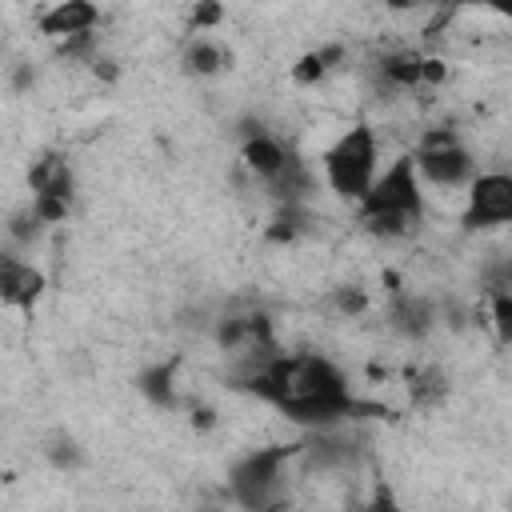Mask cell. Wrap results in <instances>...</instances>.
<instances>
[{"mask_svg":"<svg viewBox=\"0 0 512 512\" xmlns=\"http://www.w3.org/2000/svg\"><path fill=\"white\" fill-rule=\"evenodd\" d=\"M232 384L276 412H284L292 424L304 428H328L364 412H380L352 396L348 372L320 356V352H272V356H244Z\"/></svg>","mask_w":512,"mask_h":512,"instance_id":"6da1fadb","label":"cell"},{"mask_svg":"<svg viewBox=\"0 0 512 512\" xmlns=\"http://www.w3.org/2000/svg\"><path fill=\"white\" fill-rule=\"evenodd\" d=\"M376 172H380V144L372 124H352L324 148V180L340 200L360 204Z\"/></svg>","mask_w":512,"mask_h":512,"instance_id":"7a4b0ae2","label":"cell"},{"mask_svg":"<svg viewBox=\"0 0 512 512\" xmlns=\"http://www.w3.org/2000/svg\"><path fill=\"white\" fill-rule=\"evenodd\" d=\"M292 456H296V444H268V448L244 452L228 468V496L244 512H268L284 488V468Z\"/></svg>","mask_w":512,"mask_h":512,"instance_id":"3957f363","label":"cell"},{"mask_svg":"<svg viewBox=\"0 0 512 512\" xmlns=\"http://www.w3.org/2000/svg\"><path fill=\"white\" fill-rule=\"evenodd\" d=\"M360 216L372 212H396V216H424V188L416 180L412 156H396L384 172H376L372 188L364 192V200L356 204Z\"/></svg>","mask_w":512,"mask_h":512,"instance_id":"277c9868","label":"cell"},{"mask_svg":"<svg viewBox=\"0 0 512 512\" xmlns=\"http://www.w3.org/2000/svg\"><path fill=\"white\" fill-rule=\"evenodd\" d=\"M512 220V176L508 172H476V180L468 184V204L460 224L468 232H484V228H500Z\"/></svg>","mask_w":512,"mask_h":512,"instance_id":"5b68a950","label":"cell"},{"mask_svg":"<svg viewBox=\"0 0 512 512\" xmlns=\"http://www.w3.org/2000/svg\"><path fill=\"white\" fill-rule=\"evenodd\" d=\"M412 168H416V180L432 184V188H468L476 180V156L472 148L460 140V144H448V148H420L412 152Z\"/></svg>","mask_w":512,"mask_h":512,"instance_id":"8992f818","label":"cell"},{"mask_svg":"<svg viewBox=\"0 0 512 512\" xmlns=\"http://www.w3.org/2000/svg\"><path fill=\"white\" fill-rule=\"evenodd\" d=\"M44 272L12 252H0V304L8 308H20V312H32L44 296Z\"/></svg>","mask_w":512,"mask_h":512,"instance_id":"52a82bcc","label":"cell"},{"mask_svg":"<svg viewBox=\"0 0 512 512\" xmlns=\"http://www.w3.org/2000/svg\"><path fill=\"white\" fill-rule=\"evenodd\" d=\"M100 24V8L88 4V0H60L52 8L40 12L36 28L52 40H68V36H80V32H96Z\"/></svg>","mask_w":512,"mask_h":512,"instance_id":"ba28073f","label":"cell"},{"mask_svg":"<svg viewBox=\"0 0 512 512\" xmlns=\"http://www.w3.org/2000/svg\"><path fill=\"white\" fill-rule=\"evenodd\" d=\"M388 328L400 332L404 340H424L436 328V308L428 296H412V292H396L388 304Z\"/></svg>","mask_w":512,"mask_h":512,"instance_id":"9c48e42d","label":"cell"},{"mask_svg":"<svg viewBox=\"0 0 512 512\" xmlns=\"http://www.w3.org/2000/svg\"><path fill=\"white\" fill-rule=\"evenodd\" d=\"M420 52L416 48H392L376 60V80H380V92H416L420 88Z\"/></svg>","mask_w":512,"mask_h":512,"instance_id":"30bf717a","label":"cell"},{"mask_svg":"<svg viewBox=\"0 0 512 512\" xmlns=\"http://www.w3.org/2000/svg\"><path fill=\"white\" fill-rule=\"evenodd\" d=\"M240 160H244V168H248L252 176H260V180L268 184V180H276V176L284 172V164L292 160V152L280 144V136L260 132V136H252V140L240 144Z\"/></svg>","mask_w":512,"mask_h":512,"instance_id":"8fae6325","label":"cell"},{"mask_svg":"<svg viewBox=\"0 0 512 512\" xmlns=\"http://www.w3.org/2000/svg\"><path fill=\"white\" fill-rule=\"evenodd\" d=\"M344 60H348V48H344L340 40H328V44L304 52V56L292 64V80H296L300 88H312V84H320L324 76H332Z\"/></svg>","mask_w":512,"mask_h":512,"instance_id":"7c38bea8","label":"cell"},{"mask_svg":"<svg viewBox=\"0 0 512 512\" xmlns=\"http://www.w3.org/2000/svg\"><path fill=\"white\" fill-rule=\"evenodd\" d=\"M184 68L192 76H220L232 68V52L212 36H192L184 48Z\"/></svg>","mask_w":512,"mask_h":512,"instance_id":"4fadbf2b","label":"cell"},{"mask_svg":"<svg viewBox=\"0 0 512 512\" xmlns=\"http://www.w3.org/2000/svg\"><path fill=\"white\" fill-rule=\"evenodd\" d=\"M136 388H140V396L152 400L156 408H176V360L148 364V368L136 376Z\"/></svg>","mask_w":512,"mask_h":512,"instance_id":"5bb4252c","label":"cell"},{"mask_svg":"<svg viewBox=\"0 0 512 512\" xmlns=\"http://www.w3.org/2000/svg\"><path fill=\"white\" fill-rule=\"evenodd\" d=\"M308 212H304V204H276V212H272V220H268V228H264V240L268 244H292V240H300L304 232H308Z\"/></svg>","mask_w":512,"mask_h":512,"instance_id":"9a60e30c","label":"cell"},{"mask_svg":"<svg viewBox=\"0 0 512 512\" xmlns=\"http://www.w3.org/2000/svg\"><path fill=\"white\" fill-rule=\"evenodd\" d=\"M424 224V216H396V212H372V216H360V228L376 240H404L412 236L416 228Z\"/></svg>","mask_w":512,"mask_h":512,"instance_id":"2e32d148","label":"cell"},{"mask_svg":"<svg viewBox=\"0 0 512 512\" xmlns=\"http://www.w3.org/2000/svg\"><path fill=\"white\" fill-rule=\"evenodd\" d=\"M212 336H216L220 352L244 356V352H248V312H244V316H220L216 328H212Z\"/></svg>","mask_w":512,"mask_h":512,"instance_id":"e0dca14e","label":"cell"},{"mask_svg":"<svg viewBox=\"0 0 512 512\" xmlns=\"http://www.w3.org/2000/svg\"><path fill=\"white\" fill-rule=\"evenodd\" d=\"M408 392L416 404H436L448 396V380L440 368H416V372H408Z\"/></svg>","mask_w":512,"mask_h":512,"instance_id":"ac0fdd59","label":"cell"},{"mask_svg":"<svg viewBox=\"0 0 512 512\" xmlns=\"http://www.w3.org/2000/svg\"><path fill=\"white\" fill-rule=\"evenodd\" d=\"M8 236H12V244L16 248H32L40 236H44V224L36 220V212H32V204H24V208H16L12 216H8Z\"/></svg>","mask_w":512,"mask_h":512,"instance_id":"d6986e66","label":"cell"},{"mask_svg":"<svg viewBox=\"0 0 512 512\" xmlns=\"http://www.w3.org/2000/svg\"><path fill=\"white\" fill-rule=\"evenodd\" d=\"M488 308H492L496 340L508 344V340H512V292H492V296H488Z\"/></svg>","mask_w":512,"mask_h":512,"instance_id":"ffe728a7","label":"cell"},{"mask_svg":"<svg viewBox=\"0 0 512 512\" xmlns=\"http://www.w3.org/2000/svg\"><path fill=\"white\" fill-rule=\"evenodd\" d=\"M32 212H36V220H40L44 228H52V224H64V220H68L72 200H60V196H32Z\"/></svg>","mask_w":512,"mask_h":512,"instance_id":"44dd1931","label":"cell"},{"mask_svg":"<svg viewBox=\"0 0 512 512\" xmlns=\"http://www.w3.org/2000/svg\"><path fill=\"white\" fill-rule=\"evenodd\" d=\"M368 292L364 288H356V284H344V288H336L332 292V308L340 312V316H364L368 312Z\"/></svg>","mask_w":512,"mask_h":512,"instance_id":"7402d4cb","label":"cell"},{"mask_svg":"<svg viewBox=\"0 0 512 512\" xmlns=\"http://www.w3.org/2000/svg\"><path fill=\"white\" fill-rule=\"evenodd\" d=\"M100 48H96V32H80V36H68V40H56V56L64 60H92Z\"/></svg>","mask_w":512,"mask_h":512,"instance_id":"603a6c76","label":"cell"},{"mask_svg":"<svg viewBox=\"0 0 512 512\" xmlns=\"http://www.w3.org/2000/svg\"><path fill=\"white\" fill-rule=\"evenodd\" d=\"M48 460H52L56 468H80V464H84V448H80L72 436H56V440L48 444Z\"/></svg>","mask_w":512,"mask_h":512,"instance_id":"cb8c5ba5","label":"cell"},{"mask_svg":"<svg viewBox=\"0 0 512 512\" xmlns=\"http://www.w3.org/2000/svg\"><path fill=\"white\" fill-rule=\"evenodd\" d=\"M224 24V4H212V0H204V4H196L192 8V16H188V28L192 32H212V28H220Z\"/></svg>","mask_w":512,"mask_h":512,"instance_id":"d4e9b609","label":"cell"},{"mask_svg":"<svg viewBox=\"0 0 512 512\" xmlns=\"http://www.w3.org/2000/svg\"><path fill=\"white\" fill-rule=\"evenodd\" d=\"M444 80H448V60L424 56V60H420V88H440Z\"/></svg>","mask_w":512,"mask_h":512,"instance_id":"484cf974","label":"cell"},{"mask_svg":"<svg viewBox=\"0 0 512 512\" xmlns=\"http://www.w3.org/2000/svg\"><path fill=\"white\" fill-rule=\"evenodd\" d=\"M88 68H92V76L104 80V84H116V80H120V64H116L112 56H104V52H96V56L88 60Z\"/></svg>","mask_w":512,"mask_h":512,"instance_id":"4316f807","label":"cell"},{"mask_svg":"<svg viewBox=\"0 0 512 512\" xmlns=\"http://www.w3.org/2000/svg\"><path fill=\"white\" fill-rule=\"evenodd\" d=\"M368 512H404V508H400L396 492H392L388 484H380V488L372 492V504H368Z\"/></svg>","mask_w":512,"mask_h":512,"instance_id":"83f0119b","label":"cell"},{"mask_svg":"<svg viewBox=\"0 0 512 512\" xmlns=\"http://www.w3.org/2000/svg\"><path fill=\"white\" fill-rule=\"evenodd\" d=\"M188 412H192V428H196V432L216 428V408H212V404H192Z\"/></svg>","mask_w":512,"mask_h":512,"instance_id":"f1b7e54d","label":"cell"},{"mask_svg":"<svg viewBox=\"0 0 512 512\" xmlns=\"http://www.w3.org/2000/svg\"><path fill=\"white\" fill-rule=\"evenodd\" d=\"M28 88H36V68H32V64H16V72H12V92H28Z\"/></svg>","mask_w":512,"mask_h":512,"instance_id":"f546056e","label":"cell"}]
</instances>
